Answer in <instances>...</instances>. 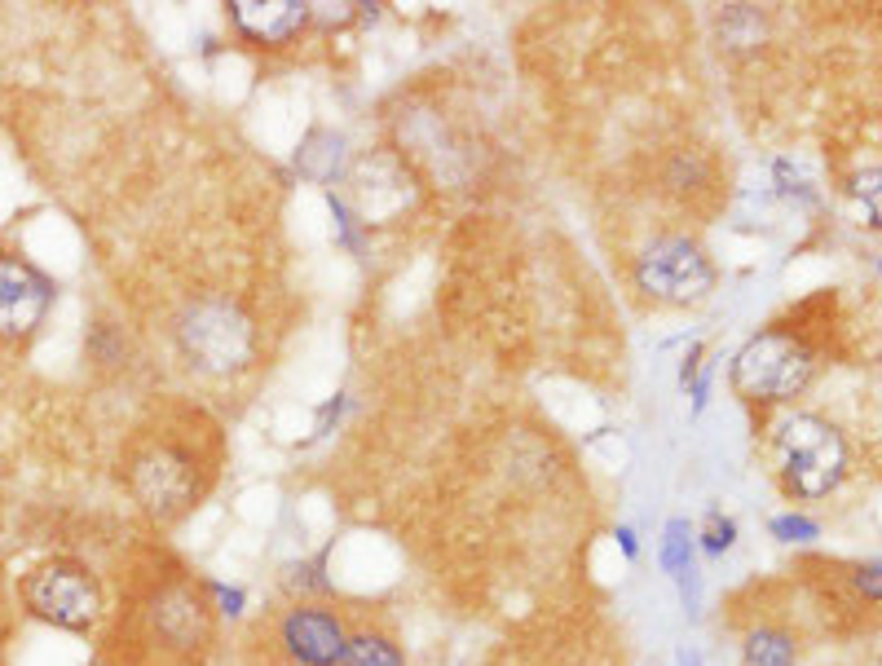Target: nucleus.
I'll return each mask as SVG.
<instances>
[{"label":"nucleus","mask_w":882,"mask_h":666,"mask_svg":"<svg viewBox=\"0 0 882 666\" xmlns=\"http://www.w3.org/2000/svg\"><path fill=\"white\" fill-rule=\"evenodd\" d=\"M212 649L216 609L203 578L181 565L146 574L107 636L111 666H207Z\"/></svg>","instance_id":"f257e3e1"},{"label":"nucleus","mask_w":882,"mask_h":666,"mask_svg":"<svg viewBox=\"0 0 882 666\" xmlns=\"http://www.w3.org/2000/svg\"><path fill=\"white\" fill-rule=\"evenodd\" d=\"M221 473V428L190 406L146 420L124 451V482L155 525H176Z\"/></svg>","instance_id":"f03ea898"},{"label":"nucleus","mask_w":882,"mask_h":666,"mask_svg":"<svg viewBox=\"0 0 882 666\" xmlns=\"http://www.w3.org/2000/svg\"><path fill=\"white\" fill-rule=\"evenodd\" d=\"M772 455H777V477H781V491L790 500H825L834 495L848 473H852V451H848V437L812 415V411H790L777 420L772 428Z\"/></svg>","instance_id":"7ed1b4c3"},{"label":"nucleus","mask_w":882,"mask_h":666,"mask_svg":"<svg viewBox=\"0 0 882 666\" xmlns=\"http://www.w3.org/2000/svg\"><path fill=\"white\" fill-rule=\"evenodd\" d=\"M821 371V344L808 327L772 323L759 335H750L732 357V389L746 402H790L812 389Z\"/></svg>","instance_id":"20e7f679"},{"label":"nucleus","mask_w":882,"mask_h":666,"mask_svg":"<svg viewBox=\"0 0 882 666\" xmlns=\"http://www.w3.org/2000/svg\"><path fill=\"white\" fill-rule=\"evenodd\" d=\"M22 609L31 618L58 627V632L89 636V632H98V623L107 614V601H102L98 574L84 561L53 556V561H40L22 578Z\"/></svg>","instance_id":"39448f33"},{"label":"nucleus","mask_w":882,"mask_h":666,"mask_svg":"<svg viewBox=\"0 0 882 666\" xmlns=\"http://www.w3.org/2000/svg\"><path fill=\"white\" fill-rule=\"evenodd\" d=\"M636 287L658 305H698L714 292V265L689 234H658L636 256Z\"/></svg>","instance_id":"423d86ee"},{"label":"nucleus","mask_w":882,"mask_h":666,"mask_svg":"<svg viewBox=\"0 0 882 666\" xmlns=\"http://www.w3.org/2000/svg\"><path fill=\"white\" fill-rule=\"evenodd\" d=\"M176 340L203 371H234V366H243L252 357L256 327H252V319L239 305L212 296V301H199V305H190L181 314Z\"/></svg>","instance_id":"0eeeda50"},{"label":"nucleus","mask_w":882,"mask_h":666,"mask_svg":"<svg viewBox=\"0 0 882 666\" xmlns=\"http://www.w3.org/2000/svg\"><path fill=\"white\" fill-rule=\"evenodd\" d=\"M53 301H58V287L36 261L18 252H0V344L36 335V327L49 319Z\"/></svg>","instance_id":"6e6552de"},{"label":"nucleus","mask_w":882,"mask_h":666,"mask_svg":"<svg viewBox=\"0 0 882 666\" xmlns=\"http://www.w3.org/2000/svg\"><path fill=\"white\" fill-rule=\"evenodd\" d=\"M345 640V618L318 601H296L278 623V645L296 666H341Z\"/></svg>","instance_id":"1a4fd4ad"},{"label":"nucleus","mask_w":882,"mask_h":666,"mask_svg":"<svg viewBox=\"0 0 882 666\" xmlns=\"http://www.w3.org/2000/svg\"><path fill=\"white\" fill-rule=\"evenodd\" d=\"M234 31L252 44H287L314 18V4L301 0H230L225 4Z\"/></svg>","instance_id":"9d476101"},{"label":"nucleus","mask_w":882,"mask_h":666,"mask_svg":"<svg viewBox=\"0 0 882 666\" xmlns=\"http://www.w3.org/2000/svg\"><path fill=\"white\" fill-rule=\"evenodd\" d=\"M799 663V636L781 618H754L741 632V666H794Z\"/></svg>","instance_id":"9b49d317"},{"label":"nucleus","mask_w":882,"mask_h":666,"mask_svg":"<svg viewBox=\"0 0 882 666\" xmlns=\"http://www.w3.org/2000/svg\"><path fill=\"white\" fill-rule=\"evenodd\" d=\"M341 666H406V658H402V645L393 636L366 627V632H349Z\"/></svg>","instance_id":"f8f14e48"},{"label":"nucleus","mask_w":882,"mask_h":666,"mask_svg":"<svg viewBox=\"0 0 882 666\" xmlns=\"http://www.w3.org/2000/svg\"><path fill=\"white\" fill-rule=\"evenodd\" d=\"M658 561H662V569L671 578H680V574H689L698 565V538H693V525L685 516L667 521V529H662V556Z\"/></svg>","instance_id":"ddd939ff"},{"label":"nucleus","mask_w":882,"mask_h":666,"mask_svg":"<svg viewBox=\"0 0 882 666\" xmlns=\"http://www.w3.org/2000/svg\"><path fill=\"white\" fill-rule=\"evenodd\" d=\"M693 538H698V547H702L706 556H723V552L737 547V521L723 516L719 507H710V512H706L702 534H693Z\"/></svg>","instance_id":"4468645a"},{"label":"nucleus","mask_w":882,"mask_h":666,"mask_svg":"<svg viewBox=\"0 0 882 666\" xmlns=\"http://www.w3.org/2000/svg\"><path fill=\"white\" fill-rule=\"evenodd\" d=\"M768 534L777 543H812V538H821V525L803 512H781V516L768 521Z\"/></svg>","instance_id":"2eb2a0df"},{"label":"nucleus","mask_w":882,"mask_h":666,"mask_svg":"<svg viewBox=\"0 0 882 666\" xmlns=\"http://www.w3.org/2000/svg\"><path fill=\"white\" fill-rule=\"evenodd\" d=\"M852 592H856V601L865 605V609H879L882 601V561L879 556H870V561H861V565H852Z\"/></svg>","instance_id":"dca6fc26"},{"label":"nucleus","mask_w":882,"mask_h":666,"mask_svg":"<svg viewBox=\"0 0 882 666\" xmlns=\"http://www.w3.org/2000/svg\"><path fill=\"white\" fill-rule=\"evenodd\" d=\"M323 574H327V552H323L318 561H310V565H292V569H287V587H296L301 596H310V592H332V583H327Z\"/></svg>","instance_id":"f3484780"},{"label":"nucleus","mask_w":882,"mask_h":666,"mask_svg":"<svg viewBox=\"0 0 882 666\" xmlns=\"http://www.w3.org/2000/svg\"><path fill=\"white\" fill-rule=\"evenodd\" d=\"M203 587H207V601H212V609H216L221 618H239V614H243V605H247V592H243V587H225V583H216V578H203Z\"/></svg>","instance_id":"a211bd4d"},{"label":"nucleus","mask_w":882,"mask_h":666,"mask_svg":"<svg viewBox=\"0 0 882 666\" xmlns=\"http://www.w3.org/2000/svg\"><path fill=\"white\" fill-rule=\"evenodd\" d=\"M676 587H680V605H685V614H689V618H702V569L693 565L689 574H680V578H676Z\"/></svg>","instance_id":"6ab92c4d"},{"label":"nucleus","mask_w":882,"mask_h":666,"mask_svg":"<svg viewBox=\"0 0 882 666\" xmlns=\"http://www.w3.org/2000/svg\"><path fill=\"white\" fill-rule=\"evenodd\" d=\"M710 384H714V362L706 366V371H698V380L689 384V393H693V415H702L706 402H710Z\"/></svg>","instance_id":"aec40b11"},{"label":"nucleus","mask_w":882,"mask_h":666,"mask_svg":"<svg viewBox=\"0 0 882 666\" xmlns=\"http://www.w3.org/2000/svg\"><path fill=\"white\" fill-rule=\"evenodd\" d=\"M706 357V344L702 340H693L689 344V353H685V362H680V389H689L693 380H698V362Z\"/></svg>","instance_id":"412c9836"},{"label":"nucleus","mask_w":882,"mask_h":666,"mask_svg":"<svg viewBox=\"0 0 882 666\" xmlns=\"http://www.w3.org/2000/svg\"><path fill=\"white\" fill-rule=\"evenodd\" d=\"M614 538H618V547H622V556H627V561H636V556H640V543H636V529H631V525H618V534H614Z\"/></svg>","instance_id":"4be33fe9"},{"label":"nucleus","mask_w":882,"mask_h":666,"mask_svg":"<svg viewBox=\"0 0 882 666\" xmlns=\"http://www.w3.org/2000/svg\"><path fill=\"white\" fill-rule=\"evenodd\" d=\"M680 666H702V654H698V649H685V654H680Z\"/></svg>","instance_id":"5701e85b"},{"label":"nucleus","mask_w":882,"mask_h":666,"mask_svg":"<svg viewBox=\"0 0 882 666\" xmlns=\"http://www.w3.org/2000/svg\"><path fill=\"white\" fill-rule=\"evenodd\" d=\"M84 666H98V663H84Z\"/></svg>","instance_id":"b1692460"}]
</instances>
